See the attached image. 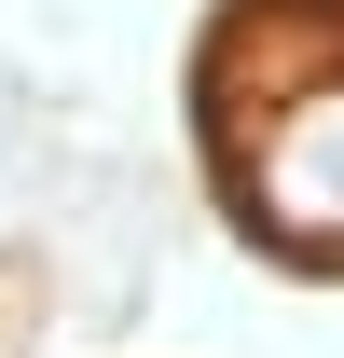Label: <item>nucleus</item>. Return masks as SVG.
Instances as JSON below:
<instances>
[{"label": "nucleus", "instance_id": "1", "mask_svg": "<svg viewBox=\"0 0 344 358\" xmlns=\"http://www.w3.org/2000/svg\"><path fill=\"white\" fill-rule=\"evenodd\" d=\"M248 207H261L275 234H289V248H344V55L289 83V124L261 138V166H248Z\"/></svg>", "mask_w": 344, "mask_h": 358}]
</instances>
